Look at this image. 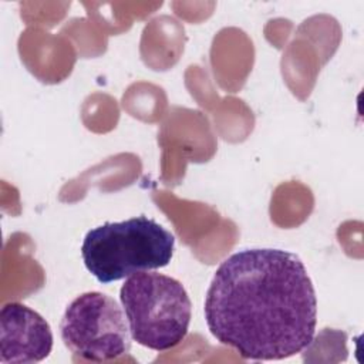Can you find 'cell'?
Returning <instances> with one entry per match:
<instances>
[{
    "label": "cell",
    "instance_id": "4",
    "mask_svg": "<svg viewBox=\"0 0 364 364\" xmlns=\"http://www.w3.org/2000/svg\"><path fill=\"white\" fill-rule=\"evenodd\" d=\"M60 334L64 346L88 361H108L131 348V331L121 306L101 291L77 296L65 309Z\"/></svg>",
    "mask_w": 364,
    "mask_h": 364
},
{
    "label": "cell",
    "instance_id": "2",
    "mask_svg": "<svg viewBox=\"0 0 364 364\" xmlns=\"http://www.w3.org/2000/svg\"><path fill=\"white\" fill-rule=\"evenodd\" d=\"M175 236L148 216L107 222L87 232L81 256L87 270L102 284L169 264Z\"/></svg>",
    "mask_w": 364,
    "mask_h": 364
},
{
    "label": "cell",
    "instance_id": "1",
    "mask_svg": "<svg viewBox=\"0 0 364 364\" xmlns=\"http://www.w3.org/2000/svg\"><path fill=\"white\" fill-rule=\"evenodd\" d=\"M212 336L247 360H283L313 343L317 299L301 259L272 247L243 249L216 269L205 297Z\"/></svg>",
    "mask_w": 364,
    "mask_h": 364
},
{
    "label": "cell",
    "instance_id": "5",
    "mask_svg": "<svg viewBox=\"0 0 364 364\" xmlns=\"http://www.w3.org/2000/svg\"><path fill=\"white\" fill-rule=\"evenodd\" d=\"M53 348V333L46 318L21 303H7L0 311V361L38 363Z\"/></svg>",
    "mask_w": 364,
    "mask_h": 364
},
{
    "label": "cell",
    "instance_id": "3",
    "mask_svg": "<svg viewBox=\"0 0 364 364\" xmlns=\"http://www.w3.org/2000/svg\"><path fill=\"white\" fill-rule=\"evenodd\" d=\"M131 337L141 346L165 351L188 334L192 303L182 283L155 272L131 274L119 290Z\"/></svg>",
    "mask_w": 364,
    "mask_h": 364
}]
</instances>
